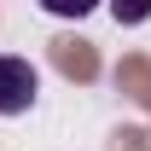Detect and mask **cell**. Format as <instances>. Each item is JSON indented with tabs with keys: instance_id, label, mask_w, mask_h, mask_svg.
I'll return each instance as SVG.
<instances>
[{
	"instance_id": "obj_1",
	"label": "cell",
	"mask_w": 151,
	"mask_h": 151,
	"mask_svg": "<svg viewBox=\"0 0 151 151\" xmlns=\"http://www.w3.org/2000/svg\"><path fill=\"white\" fill-rule=\"evenodd\" d=\"M41 93V76L29 58H12V52H0V116H23L29 105H35Z\"/></svg>"
},
{
	"instance_id": "obj_2",
	"label": "cell",
	"mask_w": 151,
	"mask_h": 151,
	"mask_svg": "<svg viewBox=\"0 0 151 151\" xmlns=\"http://www.w3.org/2000/svg\"><path fill=\"white\" fill-rule=\"evenodd\" d=\"M111 18L116 23H145L151 18V0H111Z\"/></svg>"
},
{
	"instance_id": "obj_3",
	"label": "cell",
	"mask_w": 151,
	"mask_h": 151,
	"mask_svg": "<svg viewBox=\"0 0 151 151\" xmlns=\"http://www.w3.org/2000/svg\"><path fill=\"white\" fill-rule=\"evenodd\" d=\"M41 6H47L52 18H87V12H93L99 0H41Z\"/></svg>"
}]
</instances>
